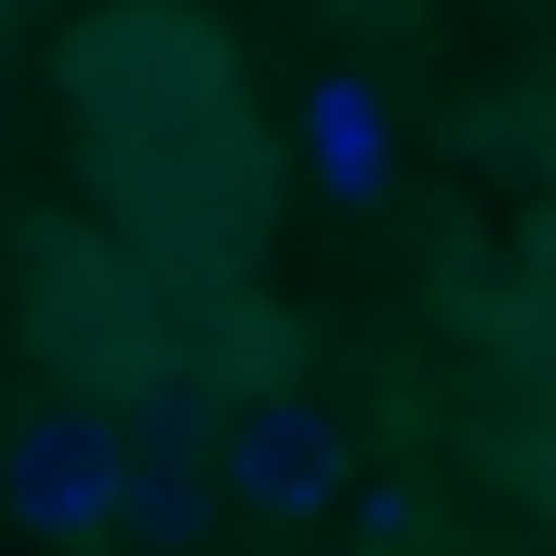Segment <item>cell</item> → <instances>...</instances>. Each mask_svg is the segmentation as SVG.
Returning <instances> with one entry per match:
<instances>
[{
	"label": "cell",
	"instance_id": "6",
	"mask_svg": "<svg viewBox=\"0 0 556 556\" xmlns=\"http://www.w3.org/2000/svg\"><path fill=\"white\" fill-rule=\"evenodd\" d=\"M344 517H358V543H397V530H410V491H397V477H371Z\"/></svg>",
	"mask_w": 556,
	"mask_h": 556
},
{
	"label": "cell",
	"instance_id": "5",
	"mask_svg": "<svg viewBox=\"0 0 556 556\" xmlns=\"http://www.w3.org/2000/svg\"><path fill=\"white\" fill-rule=\"evenodd\" d=\"M213 517H226V491H213V464H147L132 477V543H160V556H186V543H213Z\"/></svg>",
	"mask_w": 556,
	"mask_h": 556
},
{
	"label": "cell",
	"instance_id": "2",
	"mask_svg": "<svg viewBox=\"0 0 556 556\" xmlns=\"http://www.w3.org/2000/svg\"><path fill=\"white\" fill-rule=\"evenodd\" d=\"M132 477H147V451H132L119 410L53 397V410H27V425L0 438V517L27 543H106L132 517Z\"/></svg>",
	"mask_w": 556,
	"mask_h": 556
},
{
	"label": "cell",
	"instance_id": "1",
	"mask_svg": "<svg viewBox=\"0 0 556 556\" xmlns=\"http://www.w3.org/2000/svg\"><path fill=\"white\" fill-rule=\"evenodd\" d=\"M66 93H80V119H93L106 186L173 252H213V226H199V199H186V173H199L186 147H213V160L252 173V119H239V80H226V40L213 27H173V14H106L80 53H66Z\"/></svg>",
	"mask_w": 556,
	"mask_h": 556
},
{
	"label": "cell",
	"instance_id": "4",
	"mask_svg": "<svg viewBox=\"0 0 556 556\" xmlns=\"http://www.w3.org/2000/svg\"><path fill=\"white\" fill-rule=\"evenodd\" d=\"M305 147H318V186L331 199H384V106H371V80H318Z\"/></svg>",
	"mask_w": 556,
	"mask_h": 556
},
{
	"label": "cell",
	"instance_id": "3",
	"mask_svg": "<svg viewBox=\"0 0 556 556\" xmlns=\"http://www.w3.org/2000/svg\"><path fill=\"white\" fill-rule=\"evenodd\" d=\"M213 491L252 530H318L331 504H358V491H344V425H331L318 397H252V410H226Z\"/></svg>",
	"mask_w": 556,
	"mask_h": 556
}]
</instances>
